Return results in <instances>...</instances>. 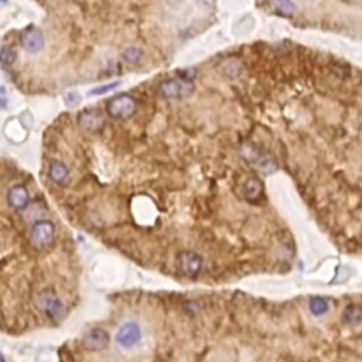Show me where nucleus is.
I'll use <instances>...</instances> for the list:
<instances>
[{
    "label": "nucleus",
    "instance_id": "obj_20",
    "mask_svg": "<svg viewBox=\"0 0 362 362\" xmlns=\"http://www.w3.org/2000/svg\"><path fill=\"white\" fill-rule=\"evenodd\" d=\"M65 100H67V105L74 107V105H76V104L81 100V96L76 94V92H71V94H68L67 96H65Z\"/></svg>",
    "mask_w": 362,
    "mask_h": 362
},
{
    "label": "nucleus",
    "instance_id": "obj_14",
    "mask_svg": "<svg viewBox=\"0 0 362 362\" xmlns=\"http://www.w3.org/2000/svg\"><path fill=\"white\" fill-rule=\"evenodd\" d=\"M362 321V307L358 304H350L343 313V323L345 325H356Z\"/></svg>",
    "mask_w": 362,
    "mask_h": 362
},
{
    "label": "nucleus",
    "instance_id": "obj_9",
    "mask_svg": "<svg viewBox=\"0 0 362 362\" xmlns=\"http://www.w3.org/2000/svg\"><path fill=\"white\" fill-rule=\"evenodd\" d=\"M78 125L88 133H99L105 125V118L99 109H96V108L84 109L78 115Z\"/></svg>",
    "mask_w": 362,
    "mask_h": 362
},
{
    "label": "nucleus",
    "instance_id": "obj_5",
    "mask_svg": "<svg viewBox=\"0 0 362 362\" xmlns=\"http://www.w3.org/2000/svg\"><path fill=\"white\" fill-rule=\"evenodd\" d=\"M36 306L40 312L44 313L45 316H48L53 320L63 319V316L65 314L64 303L57 294L51 293V292H41L40 294H37Z\"/></svg>",
    "mask_w": 362,
    "mask_h": 362
},
{
    "label": "nucleus",
    "instance_id": "obj_19",
    "mask_svg": "<svg viewBox=\"0 0 362 362\" xmlns=\"http://www.w3.org/2000/svg\"><path fill=\"white\" fill-rule=\"evenodd\" d=\"M120 85V82H111V84H107V85H100V87H96L94 89L89 91V96H99V95L108 94L109 91H115L116 88Z\"/></svg>",
    "mask_w": 362,
    "mask_h": 362
},
{
    "label": "nucleus",
    "instance_id": "obj_4",
    "mask_svg": "<svg viewBox=\"0 0 362 362\" xmlns=\"http://www.w3.org/2000/svg\"><path fill=\"white\" fill-rule=\"evenodd\" d=\"M177 265L178 270L183 276L188 279L198 277L204 268V259L200 253L194 250H181L177 256Z\"/></svg>",
    "mask_w": 362,
    "mask_h": 362
},
{
    "label": "nucleus",
    "instance_id": "obj_10",
    "mask_svg": "<svg viewBox=\"0 0 362 362\" xmlns=\"http://www.w3.org/2000/svg\"><path fill=\"white\" fill-rule=\"evenodd\" d=\"M109 341H111V337L104 328H91L84 334L81 344L87 351L96 352V351L105 350L109 345Z\"/></svg>",
    "mask_w": 362,
    "mask_h": 362
},
{
    "label": "nucleus",
    "instance_id": "obj_7",
    "mask_svg": "<svg viewBox=\"0 0 362 362\" xmlns=\"http://www.w3.org/2000/svg\"><path fill=\"white\" fill-rule=\"evenodd\" d=\"M140 340H142V330L135 321H127L120 325L115 335L116 344L123 350H131L133 347H136L140 343Z\"/></svg>",
    "mask_w": 362,
    "mask_h": 362
},
{
    "label": "nucleus",
    "instance_id": "obj_22",
    "mask_svg": "<svg viewBox=\"0 0 362 362\" xmlns=\"http://www.w3.org/2000/svg\"><path fill=\"white\" fill-rule=\"evenodd\" d=\"M0 3H7V0H0Z\"/></svg>",
    "mask_w": 362,
    "mask_h": 362
},
{
    "label": "nucleus",
    "instance_id": "obj_21",
    "mask_svg": "<svg viewBox=\"0 0 362 362\" xmlns=\"http://www.w3.org/2000/svg\"><path fill=\"white\" fill-rule=\"evenodd\" d=\"M0 362H6V358L3 356V354H0Z\"/></svg>",
    "mask_w": 362,
    "mask_h": 362
},
{
    "label": "nucleus",
    "instance_id": "obj_13",
    "mask_svg": "<svg viewBox=\"0 0 362 362\" xmlns=\"http://www.w3.org/2000/svg\"><path fill=\"white\" fill-rule=\"evenodd\" d=\"M69 175L68 166L63 162H51L48 166V177L53 183L56 184H63L64 181H67Z\"/></svg>",
    "mask_w": 362,
    "mask_h": 362
},
{
    "label": "nucleus",
    "instance_id": "obj_16",
    "mask_svg": "<svg viewBox=\"0 0 362 362\" xmlns=\"http://www.w3.org/2000/svg\"><path fill=\"white\" fill-rule=\"evenodd\" d=\"M16 60H17V53L14 48L9 47V45H5V47L0 48V64L2 65L10 67L16 63Z\"/></svg>",
    "mask_w": 362,
    "mask_h": 362
},
{
    "label": "nucleus",
    "instance_id": "obj_1",
    "mask_svg": "<svg viewBox=\"0 0 362 362\" xmlns=\"http://www.w3.org/2000/svg\"><path fill=\"white\" fill-rule=\"evenodd\" d=\"M242 156L246 163H249L250 166L263 175H270L275 173L279 164L276 162V159L269 151L257 147L253 143H244L241 147Z\"/></svg>",
    "mask_w": 362,
    "mask_h": 362
},
{
    "label": "nucleus",
    "instance_id": "obj_3",
    "mask_svg": "<svg viewBox=\"0 0 362 362\" xmlns=\"http://www.w3.org/2000/svg\"><path fill=\"white\" fill-rule=\"evenodd\" d=\"M194 82L184 81L181 78H170L162 81L157 87V94L162 99H181L193 94Z\"/></svg>",
    "mask_w": 362,
    "mask_h": 362
},
{
    "label": "nucleus",
    "instance_id": "obj_12",
    "mask_svg": "<svg viewBox=\"0 0 362 362\" xmlns=\"http://www.w3.org/2000/svg\"><path fill=\"white\" fill-rule=\"evenodd\" d=\"M21 45L27 53L30 54H37L38 51L43 50L44 45V37L40 30L37 29H32L21 36Z\"/></svg>",
    "mask_w": 362,
    "mask_h": 362
},
{
    "label": "nucleus",
    "instance_id": "obj_15",
    "mask_svg": "<svg viewBox=\"0 0 362 362\" xmlns=\"http://www.w3.org/2000/svg\"><path fill=\"white\" fill-rule=\"evenodd\" d=\"M308 307H310V312H312L313 316L320 317V316L327 314L328 308H330V304H328V301H327L324 297L316 296V297H312V299H310V306Z\"/></svg>",
    "mask_w": 362,
    "mask_h": 362
},
{
    "label": "nucleus",
    "instance_id": "obj_11",
    "mask_svg": "<svg viewBox=\"0 0 362 362\" xmlns=\"http://www.w3.org/2000/svg\"><path fill=\"white\" fill-rule=\"evenodd\" d=\"M7 202H9V205L12 206L13 210L23 211V210H25L27 206L30 205V193H29V190L24 186H21V184L13 186L9 190V194H7Z\"/></svg>",
    "mask_w": 362,
    "mask_h": 362
},
{
    "label": "nucleus",
    "instance_id": "obj_17",
    "mask_svg": "<svg viewBox=\"0 0 362 362\" xmlns=\"http://www.w3.org/2000/svg\"><path fill=\"white\" fill-rule=\"evenodd\" d=\"M122 57H123V60H125L126 63L131 64V65H135V64L140 63V60L143 57V51L138 48V47H129V48H126L123 51Z\"/></svg>",
    "mask_w": 362,
    "mask_h": 362
},
{
    "label": "nucleus",
    "instance_id": "obj_8",
    "mask_svg": "<svg viewBox=\"0 0 362 362\" xmlns=\"http://www.w3.org/2000/svg\"><path fill=\"white\" fill-rule=\"evenodd\" d=\"M242 197L246 202H249L252 205L261 204L265 200V184H263V181L256 175L246 177V180L242 184Z\"/></svg>",
    "mask_w": 362,
    "mask_h": 362
},
{
    "label": "nucleus",
    "instance_id": "obj_18",
    "mask_svg": "<svg viewBox=\"0 0 362 362\" xmlns=\"http://www.w3.org/2000/svg\"><path fill=\"white\" fill-rule=\"evenodd\" d=\"M272 3L279 12L285 13V14H292L296 12V5L292 0H272Z\"/></svg>",
    "mask_w": 362,
    "mask_h": 362
},
{
    "label": "nucleus",
    "instance_id": "obj_6",
    "mask_svg": "<svg viewBox=\"0 0 362 362\" xmlns=\"http://www.w3.org/2000/svg\"><path fill=\"white\" fill-rule=\"evenodd\" d=\"M56 226L48 219H41L33 225L32 228V244L37 249H45L54 241Z\"/></svg>",
    "mask_w": 362,
    "mask_h": 362
},
{
    "label": "nucleus",
    "instance_id": "obj_2",
    "mask_svg": "<svg viewBox=\"0 0 362 362\" xmlns=\"http://www.w3.org/2000/svg\"><path fill=\"white\" fill-rule=\"evenodd\" d=\"M138 109V102L129 94H119L108 100L107 112L116 120L131 119Z\"/></svg>",
    "mask_w": 362,
    "mask_h": 362
}]
</instances>
